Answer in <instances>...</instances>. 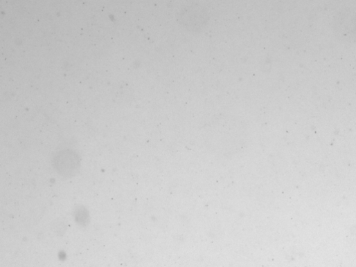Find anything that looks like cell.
<instances>
[{
	"label": "cell",
	"mask_w": 356,
	"mask_h": 267,
	"mask_svg": "<svg viewBox=\"0 0 356 267\" xmlns=\"http://www.w3.org/2000/svg\"><path fill=\"white\" fill-rule=\"evenodd\" d=\"M179 18L181 24L186 29L192 31L202 29L208 19L206 12L199 6H190L185 8L181 12Z\"/></svg>",
	"instance_id": "6da1fadb"
},
{
	"label": "cell",
	"mask_w": 356,
	"mask_h": 267,
	"mask_svg": "<svg viewBox=\"0 0 356 267\" xmlns=\"http://www.w3.org/2000/svg\"><path fill=\"white\" fill-rule=\"evenodd\" d=\"M55 163L59 174L65 177L73 176L79 168L78 158L73 155L60 156Z\"/></svg>",
	"instance_id": "7a4b0ae2"
}]
</instances>
